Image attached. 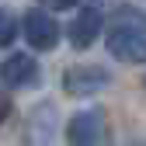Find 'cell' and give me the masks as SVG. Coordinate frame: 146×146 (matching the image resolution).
<instances>
[{"label": "cell", "mask_w": 146, "mask_h": 146, "mask_svg": "<svg viewBox=\"0 0 146 146\" xmlns=\"http://www.w3.org/2000/svg\"><path fill=\"white\" fill-rule=\"evenodd\" d=\"M104 45L118 63H146V14L136 7H118L108 21Z\"/></svg>", "instance_id": "6da1fadb"}, {"label": "cell", "mask_w": 146, "mask_h": 146, "mask_svg": "<svg viewBox=\"0 0 146 146\" xmlns=\"http://www.w3.org/2000/svg\"><path fill=\"white\" fill-rule=\"evenodd\" d=\"M70 146H104L108 143V118L101 108H84L66 122Z\"/></svg>", "instance_id": "7a4b0ae2"}, {"label": "cell", "mask_w": 146, "mask_h": 146, "mask_svg": "<svg viewBox=\"0 0 146 146\" xmlns=\"http://www.w3.org/2000/svg\"><path fill=\"white\" fill-rule=\"evenodd\" d=\"M111 84V73L104 66H94V63H77L63 73V90L70 98H94Z\"/></svg>", "instance_id": "3957f363"}, {"label": "cell", "mask_w": 146, "mask_h": 146, "mask_svg": "<svg viewBox=\"0 0 146 146\" xmlns=\"http://www.w3.org/2000/svg\"><path fill=\"white\" fill-rule=\"evenodd\" d=\"M21 31H25L28 45H31V49H42V52H45V49H56V42H59V25L52 21L42 7L25 11V17H21Z\"/></svg>", "instance_id": "277c9868"}, {"label": "cell", "mask_w": 146, "mask_h": 146, "mask_svg": "<svg viewBox=\"0 0 146 146\" xmlns=\"http://www.w3.org/2000/svg\"><path fill=\"white\" fill-rule=\"evenodd\" d=\"M0 77H4V84L11 90L35 87L42 80V66H38L35 56H28V52H11V56L4 59V66H0Z\"/></svg>", "instance_id": "5b68a950"}, {"label": "cell", "mask_w": 146, "mask_h": 146, "mask_svg": "<svg viewBox=\"0 0 146 146\" xmlns=\"http://www.w3.org/2000/svg\"><path fill=\"white\" fill-rule=\"evenodd\" d=\"M56 104H35L28 111V122H25V143L28 146H49L52 139H56Z\"/></svg>", "instance_id": "8992f818"}, {"label": "cell", "mask_w": 146, "mask_h": 146, "mask_svg": "<svg viewBox=\"0 0 146 146\" xmlns=\"http://www.w3.org/2000/svg\"><path fill=\"white\" fill-rule=\"evenodd\" d=\"M101 14L94 11V7H87V11H80L77 17H73V25H70V42H73V49H90L94 45V38L101 35Z\"/></svg>", "instance_id": "52a82bcc"}, {"label": "cell", "mask_w": 146, "mask_h": 146, "mask_svg": "<svg viewBox=\"0 0 146 146\" xmlns=\"http://www.w3.org/2000/svg\"><path fill=\"white\" fill-rule=\"evenodd\" d=\"M14 35H17V28H14V14L4 11V31H0V42L11 45V42H14Z\"/></svg>", "instance_id": "ba28073f"}, {"label": "cell", "mask_w": 146, "mask_h": 146, "mask_svg": "<svg viewBox=\"0 0 146 146\" xmlns=\"http://www.w3.org/2000/svg\"><path fill=\"white\" fill-rule=\"evenodd\" d=\"M73 4H77V0H42L45 11H70Z\"/></svg>", "instance_id": "9c48e42d"}, {"label": "cell", "mask_w": 146, "mask_h": 146, "mask_svg": "<svg viewBox=\"0 0 146 146\" xmlns=\"http://www.w3.org/2000/svg\"><path fill=\"white\" fill-rule=\"evenodd\" d=\"M132 146H146V139H136V143H132Z\"/></svg>", "instance_id": "30bf717a"}]
</instances>
